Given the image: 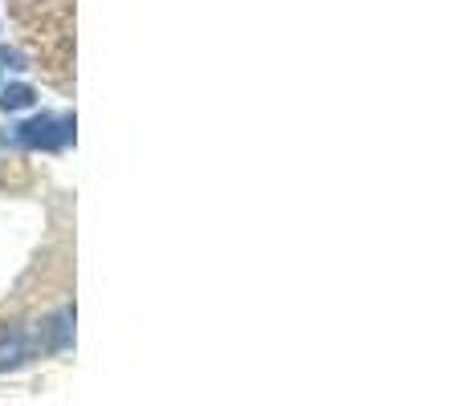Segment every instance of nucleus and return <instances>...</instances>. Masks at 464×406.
I'll list each match as a JSON object with an SVG mask.
<instances>
[{
	"label": "nucleus",
	"mask_w": 464,
	"mask_h": 406,
	"mask_svg": "<svg viewBox=\"0 0 464 406\" xmlns=\"http://www.w3.org/2000/svg\"><path fill=\"white\" fill-rule=\"evenodd\" d=\"M13 138L21 146H29V151H57V146H65L73 138V118L70 114H37V118L21 122L13 130Z\"/></svg>",
	"instance_id": "nucleus-1"
},
{
	"label": "nucleus",
	"mask_w": 464,
	"mask_h": 406,
	"mask_svg": "<svg viewBox=\"0 0 464 406\" xmlns=\"http://www.w3.org/2000/svg\"><path fill=\"white\" fill-rule=\"evenodd\" d=\"M37 354V342L24 326H0V370H21Z\"/></svg>",
	"instance_id": "nucleus-2"
},
{
	"label": "nucleus",
	"mask_w": 464,
	"mask_h": 406,
	"mask_svg": "<svg viewBox=\"0 0 464 406\" xmlns=\"http://www.w3.org/2000/svg\"><path fill=\"white\" fill-rule=\"evenodd\" d=\"M41 334H45V350L62 354L73 345V305H65V309H57L53 317L41 326Z\"/></svg>",
	"instance_id": "nucleus-3"
},
{
	"label": "nucleus",
	"mask_w": 464,
	"mask_h": 406,
	"mask_svg": "<svg viewBox=\"0 0 464 406\" xmlns=\"http://www.w3.org/2000/svg\"><path fill=\"white\" fill-rule=\"evenodd\" d=\"M33 98H37V90L24 86V81L5 86V90H0V110H24V106H33Z\"/></svg>",
	"instance_id": "nucleus-4"
}]
</instances>
